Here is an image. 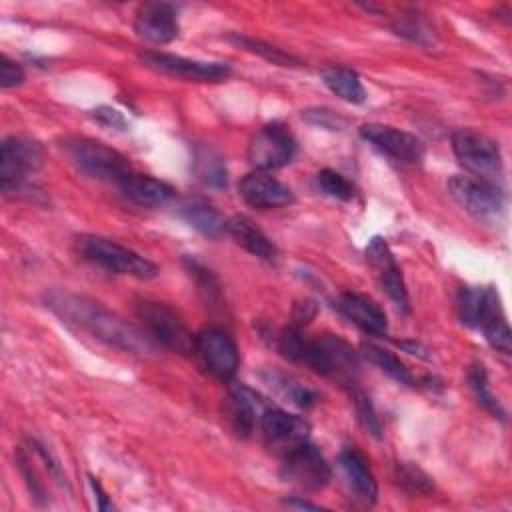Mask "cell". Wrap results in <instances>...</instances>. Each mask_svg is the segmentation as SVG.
Wrapping results in <instances>:
<instances>
[{"label": "cell", "mask_w": 512, "mask_h": 512, "mask_svg": "<svg viewBox=\"0 0 512 512\" xmlns=\"http://www.w3.org/2000/svg\"><path fill=\"white\" fill-rule=\"evenodd\" d=\"M46 306L68 326L82 330L118 350L150 354L156 348L154 340L144 330L126 322L92 298L68 290H50L46 292Z\"/></svg>", "instance_id": "1"}, {"label": "cell", "mask_w": 512, "mask_h": 512, "mask_svg": "<svg viewBox=\"0 0 512 512\" xmlns=\"http://www.w3.org/2000/svg\"><path fill=\"white\" fill-rule=\"evenodd\" d=\"M78 252L82 254L84 260L114 274H124L138 280H150L158 274V266L154 262L102 236H80Z\"/></svg>", "instance_id": "2"}, {"label": "cell", "mask_w": 512, "mask_h": 512, "mask_svg": "<svg viewBox=\"0 0 512 512\" xmlns=\"http://www.w3.org/2000/svg\"><path fill=\"white\" fill-rule=\"evenodd\" d=\"M136 316L142 322V330L154 340L156 346L180 354H194L196 336L186 328L180 316L164 302L140 300L136 306Z\"/></svg>", "instance_id": "3"}, {"label": "cell", "mask_w": 512, "mask_h": 512, "mask_svg": "<svg viewBox=\"0 0 512 512\" xmlns=\"http://www.w3.org/2000/svg\"><path fill=\"white\" fill-rule=\"evenodd\" d=\"M64 150L80 172L98 180L120 184V180L132 172L128 158L100 140L74 138L64 144Z\"/></svg>", "instance_id": "4"}, {"label": "cell", "mask_w": 512, "mask_h": 512, "mask_svg": "<svg viewBox=\"0 0 512 512\" xmlns=\"http://www.w3.org/2000/svg\"><path fill=\"white\" fill-rule=\"evenodd\" d=\"M452 150L472 176L496 184L502 174V154L490 136L472 128H458L452 134Z\"/></svg>", "instance_id": "5"}, {"label": "cell", "mask_w": 512, "mask_h": 512, "mask_svg": "<svg viewBox=\"0 0 512 512\" xmlns=\"http://www.w3.org/2000/svg\"><path fill=\"white\" fill-rule=\"evenodd\" d=\"M448 192L470 216L482 222L496 220L504 210V196L494 182L456 174L448 180Z\"/></svg>", "instance_id": "6"}, {"label": "cell", "mask_w": 512, "mask_h": 512, "mask_svg": "<svg viewBox=\"0 0 512 512\" xmlns=\"http://www.w3.org/2000/svg\"><path fill=\"white\" fill-rule=\"evenodd\" d=\"M280 476L300 492H318L328 486L332 470L324 454L306 442L284 456Z\"/></svg>", "instance_id": "7"}, {"label": "cell", "mask_w": 512, "mask_h": 512, "mask_svg": "<svg viewBox=\"0 0 512 512\" xmlns=\"http://www.w3.org/2000/svg\"><path fill=\"white\" fill-rule=\"evenodd\" d=\"M44 162L42 146L26 136H8L0 146V186L4 192L18 188Z\"/></svg>", "instance_id": "8"}, {"label": "cell", "mask_w": 512, "mask_h": 512, "mask_svg": "<svg viewBox=\"0 0 512 512\" xmlns=\"http://www.w3.org/2000/svg\"><path fill=\"white\" fill-rule=\"evenodd\" d=\"M194 354L202 368L216 380L228 382L238 370V348L234 340L220 328H204L196 334Z\"/></svg>", "instance_id": "9"}, {"label": "cell", "mask_w": 512, "mask_h": 512, "mask_svg": "<svg viewBox=\"0 0 512 512\" xmlns=\"http://www.w3.org/2000/svg\"><path fill=\"white\" fill-rule=\"evenodd\" d=\"M296 154V140L282 124L262 126L248 144V160L256 170H276L292 162Z\"/></svg>", "instance_id": "10"}, {"label": "cell", "mask_w": 512, "mask_h": 512, "mask_svg": "<svg viewBox=\"0 0 512 512\" xmlns=\"http://www.w3.org/2000/svg\"><path fill=\"white\" fill-rule=\"evenodd\" d=\"M142 62L166 76L190 80V82H220L230 76V66L224 62H204L192 60L166 52H142Z\"/></svg>", "instance_id": "11"}, {"label": "cell", "mask_w": 512, "mask_h": 512, "mask_svg": "<svg viewBox=\"0 0 512 512\" xmlns=\"http://www.w3.org/2000/svg\"><path fill=\"white\" fill-rule=\"evenodd\" d=\"M258 426L266 446L280 456L306 444L310 436V424L304 418L272 406L262 414Z\"/></svg>", "instance_id": "12"}, {"label": "cell", "mask_w": 512, "mask_h": 512, "mask_svg": "<svg viewBox=\"0 0 512 512\" xmlns=\"http://www.w3.org/2000/svg\"><path fill=\"white\" fill-rule=\"evenodd\" d=\"M366 262L372 268V274L378 282V286L388 294V298L394 302V306L402 312L410 310L406 284L400 272V266L388 246V242L382 236L370 238L366 246Z\"/></svg>", "instance_id": "13"}, {"label": "cell", "mask_w": 512, "mask_h": 512, "mask_svg": "<svg viewBox=\"0 0 512 512\" xmlns=\"http://www.w3.org/2000/svg\"><path fill=\"white\" fill-rule=\"evenodd\" d=\"M360 136L390 158L406 164H418L424 158V144L410 132L386 124H364Z\"/></svg>", "instance_id": "14"}, {"label": "cell", "mask_w": 512, "mask_h": 512, "mask_svg": "<svg viewBox=\"0 0 512 512\" xmlns=\"http://www.w3.org/2000/svg\"><path fill=\"white\" fill-rule=\"evenodd\" d=\"M270 408L264 396L252 390L246 384H236L230 388L226 398V418L232 430L238 436H250L254 428L260 424L262 414Z\"/></svg>", "instance_id": "15"}, {"label": "cell", "mask_w": 512, "mask_h": 512, "mask_svg": "<svg viewBox=\"0 0 512 512\" xmlns=\"http://www.w3.org/2000/svg\"><path fill=\"white\" fill-rule=\"evenodd\" d=\"M238 192L248 206L260 208V210L280 208L294 202L292 190L284 182H280L278 178L262 170H254L246 174L238 182Z\"/></svg>", "instance_id": "16"}, {"label": "cell", "mask_w": 512, "mask_h": 512, "mask_svg": "<svg viewBox=\"0 0 512 512\" xmlns=\"http://www.w3.org/2000/svg\"><path fill=\"white\" fill-rule=\"evenodd\" d=\"M334 308L366 334L384 336L388 332V320L384 310L364 294L342 292L334 300Z\"/></svg>", "instance_id": "17"}, {"label": "cell", "mask_w": 512, "mask_h": 512, "mask_svg": "<svg viewBox=\"0 0 512 512\" xmlns=\"http://www.w3.org/2000/svg\"><path fill=\"white\" fill-rule=\"evenodd\" d=\"M134 28L152 44H168L180 30L176 8L168 2H148L138 10Z\"/></svg>", "instance_id": "18"}, {"label": "cell", "mask_w": 512, "mask_h": 512, "mask_svg": "<svg viewBox=\"0 0 512 512\" xmlns=\"http://www.w3.org/2000/svg\"><path fill=\"white\" fill-rule=\"evenodd\" d=\"M338 464L356 498L366 506L374 504L378 496V484L364 452H360L356 446H344L338 454Z\"/></svg>", "instance_id": "19"}, {"label": "cell", "mask_w": 512, "mask_h": 512, "mask_svg": "<svg viewBox=\"0 0 512 512\" xmlns=\"http://www.w3.org/2000/svg\"><path fill=\"white\" fill-rule=\"evenodd\" d=\"M118 186L130 202L146 208L164 206L174 198V188L170 184H166L164 180L152 178L148 174L130 172L120 180Z\"/></svg>", "instance_id": "20"}, {"label": "cell", "mask_w": 512, "mask_h": 512, "mask_svg": "<svg viewBox=\"0 0 512 512\" xmlns=\"http://www.w3.org/2000/svg\"><path fill=\"white\" fill-rule=\"evenodd\" d=\"M476 328L482 330L484 338L490 342L492 348H496L502 354H510L512 350V336H510V326L506 322V316L502 312L498 294L494 288H488V296L484 302V308L478 316Z\"/></svg>", "instance_id": "21"}, {"label": "cell", "mask_w": 512, "mask_h": 512, "mask_svg": "<svg viewBox=\"0 0 512 512\" xmlns=\"http://www.w3.org/2000/svg\"><path fill=\"white\" fill-rule=\"evenodd\" d=\"M224 232L252 256H258L262 260H274L276 256L274 244L250 218L246 216L228 218Z\"/></svg>", "instance_id": "22"}, {"label": "cell", "mask_w": 512, "mask_h": 512, "mask_svg": "<svg viewBox=\"0 0 512 512\" xmlns=\"http://www.w3.org/2000/svg\"><path fill=\"white\" fill-rule=\"evenodd\" d=\"M322 80L330 92L350 104H362L366 100V88L360 76L344 66H330L322 70Z\"/></svg>", "instance_id": "23"}, {"label": "cell", "mask_w": 512, "mask_h": 512, "mask_svg": "<svg viewBox=\"0 0 512 512\" xmlns=\"http://www.w3.org/2000/svg\"><path fill=\"white\" fill-rule=\"evenodd\" d=\"M182 218L200 234L218 238L226 230V218L204 200H190L180 208Z\"/></svg>", "instance_id": "24"}, {"label": "cell", "mask_w": 512, "mask_h": 512, "mask_svg": "<svg viewBox=\"0 0 512 512\" xmlns=\"http://www.w3.org/2000/svg\"><path fill=\"white\" fill-rule=\"evenodd\" d=\"M264 380L286 400L292 402L298 408H310L316 404L318 396L312 388H308L306 384H302L298 378H294L292 374L268 368L264 374Z\"/></svg>", "instance_id": "25"}, {"label": "cell", "mask_w": 512, "mask_h": 512, "mask_svg": "<svg viewBox=\"0 0 512 512\" xmlns=\"http://www.w3.org/2000/svg\"><path fill=\"white\" fill-rule=\"evenodd\" d=\"M194 172L196 176L214 188L226 186V164L224 158L210 146L194 148Z\"/></svg>", "instance_id": "26"}, {"label": "cell", "mask_w": 512, "mask_h": 512, "mask_svg": "<svg viewBox=\"0 0 512 512\" xmlns=\"http://www.w3.org/2000/svg\"><path fill=\"white\" fill-rule=\"evenodd\" d=\"M364 350V356L376 364L382 372H386L390 378H394L396 382L400 384H406V386H412L414 384V376L412 372L406 368V364L390 350L382 348V346H376V344H364L362 346Z\"/></svg>", "instance_id": "27"}, {"label": "cell", "mask_w": 512, "mask_h": 512, "mask_svg": "<svg viewBox=\"0 0 512 512\" xmlns=\"http://www.w3.org/2000/svg\"><path fill=\"white\" fill-rule=\"evenodd\" d=\"M230 40L234 44H238V46H242V48H246V50H250V52H254V54H258L262 58H266L272 64H280V66H298L300 64L298 58H294L292 54H288L282 48H276V46H272L268 42H262V40H256V38H250V36H244V34H232Z\"/></svg>", "instance_id": "28"}, {"label": "cell", "mask_w": 512, "mask_h": 512, "mask_svg": "<svg viewBox=\"0 0 512 512\" xmlns=\"http://www.w3.org/2000/svg\"><path fill=\"white\" fill-rule=\"evenodd\" d=\"M486 296H488V288H478V286L460 288V292H458V314H460V320L466 326L476 328V322H478V316L484 308Z\"/></svg>", "instance_id": "29"}, {"label": "cell", "mask_w": 512, "mask_h": 512, "mask_svg": "<svg viewBox=\"0 0 512 512\" xmlns=\"http://www.w3.org/2000/svg\"><path fill=\"white\" fill-rule=\"evenodd\" d=\"M394 30H396V34H400V36H404V38H408L416 44H422V46H428V44L434 42V30L416 12L398 16L396 22H394Z\"/></svg>", "instance_id": "30"}, {"label": "cell", "mask_w": 512, "mask_h": 512, "mask_svg": "<svg viewBox=\"0 0 512 512\" xmlns=\"http://www.w3.org/2000/svg\"><path fill=\"white\" fill-rule=\"evenodd\" d=\"M468 382H470V388L476 396V400L490 412L494 414L496 418H504V410L500 406V402L494 398V394L490 392V384H488V376H486V370L482 364H474L468 372Z\"/></svg>", "instance_id": "31"}, {"label": "cell", "mask_w": 512, "mask_h": 512, "mask_svg": "<svg viewBox=\"0 0 512 512\" xmlns=\"http://www.w3.org/2000/svg\"><path fill=\"white\" fill-rule=\"evenodd\" d=\"M316 184H318V188H320L324 194H328V196H332V198H336V200L348 202V200L354 198V186H352V182L346 180L342 174H338V172H334V170H328V168H326V170L318 172V174H316Z\"/></svg>", "instance_id": "32"}, {"label": "cell", "mask_w": 512, "mask_h": 512, "mask_svg": "<svg viewBox=\"0 0 512 512\" xmlns=\"http://www.w3.org/2000/svg\"><path fill=\"white\" fill-rule=\"evenodd\" d=\"M184 264H186V270L190 272V276L196 280V284H198V290L204 294V298L208 300V302H214V300H218V296H220V286H218V280L214 278V274L208 270V268H204L198 260H194V258H184Z\"/></svg>", "instance_id": "33"}, {"label": "cell", "mask_w": 512, "mask_h": 512, "mask_svg": "<svg viewBox=\"0 0 512 512\" xmlns=\"http://www.w3.org/2000/svg\"><path fill=\"white\" fill-rule=\"evenodd\" d=\"M352 400H354V408H356V414H358V420L362 422V426L374 438H380L382 436V422H380V418H378L370 398L362 390H354L352 392Z\"/></svg>", "instance_id": "34"}, {"label": "cell", "mask_w": 512, "mask_h": 512, "mask_svg": "<svg viewBox=\"0 0 512 512\" xmlns=\"http://www.w3.org/2000/svg\"><path fill=\"white\" fill-rule=\"evenodd\" d=\"M398 482L416 494H428L432 490L430 478L418 466H412V464L398 466Z\"/></svg>", "instance_id": "35"}, {"label": "cell", "mask_w": 512, "mask_h": 512, "mask_svg": "<svg viewBox=\"0 0 512 512\" xmlns=\"http://www.w3.org/2000/svg\"><path fill=\"white\" fill-rule=\"evenodd\" d=\"M16 460H18V468H20V472H22V476H24L26 484H28V490H30V494H32L36 500L44 498V496H46V488H44L42 480L38 478V472L34 470V466H32V460L28 458V454H26L22 448L18 450V456H16Z\"/></svg>", "instance_id": "36"}, {"label": "cell", "mask_w": 512, "mask_h": 512, "mask_svg": "<svg viewBox=\"0 0 512 512\" xmlns=\"http://www.w3.org/2000/svg\"><path fill=\"white\" fill-rule=\"evenodd\" d=\"M24 82V70L18 62H14L12 58H8L6 54H2L0 58V86L4 90L8 88H16Z\"/></svg>", "instance_id": "37"}, {"label": "cell", "mask_w": 512, "mask_h": 512, "mask_svg": "<svg viewBox=\"0 0 512 512\" xmlns=\"http://www.w3.org/2000/svg\"><path fill=\"white\" fill-rule=\"evenodd\" d=\"M92 118L96 122H100L102 126H108V128H116V130H126L128 122L124 118V114L112 106H98L92 110Z\"/></svg>", "instance_id": "38"}, {"label": "cell", "mask_w": 512, "mask_h": 512, "mask_svg": "<svg viewBox=\"0 0 512 512\" xmlns=\"http://www.w3.org/2000/svg\"><path fill=\"white\" fill-rule=\"evenodd\" d=\"M306 118H308L312 124H318V126H324V128H340L338 116H334V114L328 112V110H308V112H306Z\"/></svg>", "instance_id": "39"}, {"label": "cell", "mask_w": 512, "mask_h": 512, "mask_svg": "<svg viewBox=\"0 0 512 512\" xmlns=\"http://www.w3.org/2000/svg\"><path fill=\"white\" fill-rule=\"evenodd\" d=\"M288 506H294V508H306V510H320V504H314V502H308V500H300V498H288L286 500Z\"/></svg>", "instance_id": "40"}, {"label": "cell", "mask_w": 512, "mask_h": 512, "mask_svg": "<svg viewBox=\"0 0 512 512\" xmlns=\"http://www.w3.org/2000/svg\"><path fill=\"white\" fill-rule=\"evenodd\" d=\"M90 484H92V490H94V494H98V500H100V508H102V510L110 508V502L106 500V494L102 492V488H100V484L96 482V478H90Z\"/></svg>", "instance_id": "41"}]
</instances>
